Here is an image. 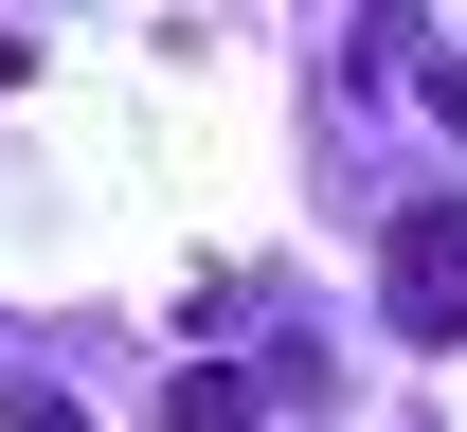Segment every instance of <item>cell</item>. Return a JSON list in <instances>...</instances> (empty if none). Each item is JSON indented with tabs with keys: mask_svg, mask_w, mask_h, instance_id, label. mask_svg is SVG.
Instances as JSON below:
<instances>
[{
	"mask_svg": "<svg viewBox=\"0 0 467 432\" xmlns=\"http://www.w3.org/2000/svg\"><path fill=\"white\" fill-rule=\"evenodd\" d=\"M378 289H396L413 342H467V198H413L396 235H378Z\"/></svg>",
	"mask_w": 467,
	"mask_h": 432,
	"instance_id": "cell-1",
	"label": "cell"
},
{
	"mask_svg": "<svg viewBox=\"0 0 467 432\" xmlns=\"http://www.w3.org/2000/svg\"><path fill=\"white\" fill-rule=\"evenodd\" d=\"M0 432H90V415H72V396H0Z\"/></svg>",
	"mask_w": 467,
	"mask_h": 432,
	"instance_id": "cell-2",
	"label": "cell"
}]
</instances>
